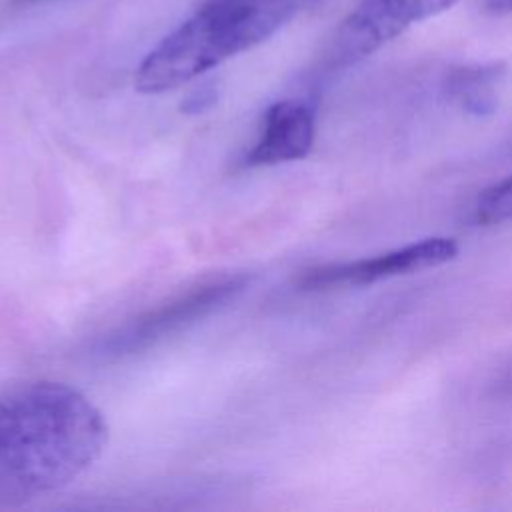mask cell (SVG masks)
Masks as SVG:
<instances>
[{
    "instance_id": "cell-1",
    "label": "cell",
    "mask_w": 512,
    "mask_h": 512,
    "mask_svg": "<svg viewBox=\"0 0 512 512\" xmlns=\"http://www.w3.org/2000/svg\"><path fill=\"white\" fill-rule=\"evenodd\" d=\"M108 424L76 388L30 382L0 396V506H20L80 478L104 452Z\"/></svg>"
},
{
    "instance_id": "cell-2",
    "label": "cell",
    "mask_w": 512,
    "mask_h": 512,
    "mask_svg": "<svg viewBox=\"0 0 512 512\" xmlns=\"http://www.w3.org/2000/svg\"><path fill=\"white\" fill-rule=\"evenodd\" d=\"M318 0H206L138 64L142 94L174 90L272 38Z\"/></svg>"
},
{
    "instance_id": "cell-3",
    "label": "cell",
    "mask_w": 512,
    "mask_h": 512,
    "mask_svg": "<svg viewBox=\"0 0 512 512\" xmlns=\"http://www.w3.org/2000/svg\"><path fill=\"white\" fill-rule=\"evenodd\" d=\"M458 0H362L338 26L330 40L324 66L346 68L370 56L412 24L448 10Z\"/></svg>"
},
{
    "instance_id": "cell-4",
    "label": "cell",
    "mask_w": 512,
    "mask_h": 512,
    "mask_svg": "<svg viewBox=\"0 0 512 512\" xmlns=\"http://www.w3.org/2000/svg\"><path fill=\"white\" fill-rule=\"evenodd\" d=\"M248 282L250 276L234 274L194 286L186 294H180L170 302L156 306L154 310L142 314L140 318L132 320L122 330L112 334L104 344V354L126 356L144 350L224 306L236 294H240L248 286Z\"/></svg>"
},
{
    "instance_id": "cell-5",
    "label": "cell",
    "mask_w": 512,
    "mask_h": 512,
    "mask_svg": "<svg viewBox=\"0 0 512 512\" xmlns=\"http://www.w3.org/2000/svg\"><path fill=\"white\" fill-rule=\"evenodd\" d=\"M458 254V246L452 238L436 236L420 242L406 244L402 248L378 254L374 258H362L352 262H334L310 268L302 272L296 284L302 290H332L366 286L378 280L404 276L420 270H428L450 262Z\"/></svg>"
},
{
    "instance_id": "cell-6",
    "label": "cell",
    "mask_w": 512,
    "mask_h": 512,
    "mask_svg": "<svg viewBox=\"0 0 512 512\" xmlns=\"http://www.w3.org/2000/svg\"><path fill=\"white\" fill-rule=\"evenodd\" d=\"M316 134L314 108L304 100L274 102L262 122V132L246 154V166H274L304 158Z\"/></svg>"
},
{
    "instance_id": "cell-7",
    "label": "cell",
    "mask_w": 512,
    "mask_h": 512,
    "mask_svg": "<svg viewBox=\"0 0 512 512\" xmlns=\"http://www.w3.org/2000/svg\"><path fill=\"white\" fill-rule=\"evenodd\" d=\"M502 78V64L458 66L446 76L444 92L464 112L482 116L490 114L496 108Z\"/></svg>"
},
{
    "instance_id": "cell-8",
    "label": "cell",
    "mask_w": 512,
    "mask_h": 512,
    "mask_svg": "<svg viewBox=\"0 0 512 512\" xmlns=\"http://www.w3.org/2000/svg\"><path fill=\"white\" fill-rule=\"evenodd\" d=\"M476 222L478 224H500L512 220V176L486 188L476 202Z\"/></svg>"
},
{
    "instance_id": "cell-9",
    "label": "cell",
    "mask_w": 512,
    "mask_h": 512,
    "mask_svg": "<svg viewBox=\"0 0 512 512\" xmlns=\"http://www.w3.org/2000/svg\"><path fill=\"white\" fill-rule=\"evenodd\" d=\"M216 100V90L212 86H204L200 90H196L184 104L186 112H202L206 110L210 104H214Z\"/></svg>"
},
{
    "instance_id": "cell-10",
    "label": "cell",
    "mask_w": 512,
    "mask_h": 512,
    "mask_svg": "<svg viewBox=\"0 0 512 512\" xmlns=\"http://www.w3.org/2000/svg\"><path fill=\"white\" fill-rule=\"evenodd\" d=\"M482 10L488 14L512 12V0H482Z\"/></svg>"
}]
</instances>
